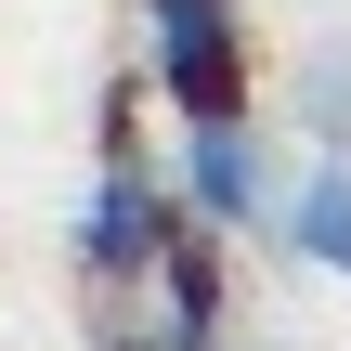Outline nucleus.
<instances>
[{"instance_id":"nucleus-5","label":"nucleus","mask_w":351,"mask_h":351,"mask_svg":"<svg viewBox=\"0 0 351 351\" xmlns=\"http://www.w3.org/2000/svg\"><path fill=\"white\" fill-rule=\"evenodd\" d=\"M274 234L313 261V274H339L351 287V156H326V169H300L287 195H274Z\"/></svg>"},{"instance_id":"nucleus-6","label":"nucleus","mask_w":351,"mask_h":351,"mask_svg":"<svg viewBox=\"0 0 351 351\" xmlns=\"http://www.w3.org/2000/svg\"><path fill=\"white\" fill-rule=\"evenodd\" d=\"M300 130H313L326 156H351V39H326V52L300 65Z\"/></svg>"},{"instance_id":"nucleus-2","label":"nucleus","mask_w":351,"mask_h":351,"mask_svg":"<svg viewBox=\"0 0 351 351\" xmlns=\"http://www.w3.org/2000/svg\"><path fill=\"white\" fill-rule=\"evenodd\" d=\"M143 65L182 117L247 104V0H143Z\"/></svg>"},{"instance_id":"nucleus-4","label":"nucleus","mask_w":351,"mask_h":351,"mask_svg":"<svg viewBox=\"0 0 351 351\" xmlns=\"http://www.w3.org/2000/svg\"><path fill=\"white\" fill-rule=\"evenodd\" d=\"M143 300H156V313H130L104 351H208V339H221V274H208V247H195V234L143 274Z\"/></svg>"},{"instance_id":"nucleus-1","label":"nucleus","mask_w":351,"mask_h":351,"mask_svg":"<svg viewBox=\"0 0 351 351\" xmlns=\"http://www.w3.org/2000/svg\"><path fill=\"white\" fill-rule=\"evenodd\" d=\"M182 234H195L182 182H156V169L117 143V156L91 169V208H78V274H91V287H143V274H156Z\"/></svg>"},{"instance_id":"nucleus-3","label":"nucleus","mask_w":351,"mask_h":351,"mask_svg":"<svg viewBox=\"0 0 351 351\" xmlns=\"http://www.w3.org/2000/svg\"><path fill=\"white\" fill-rule=\"evenodd\" d=\"M169 182H182L195 234H247V221H274V195H287V182H274V143L247 130V104H234V117H182V169H169Z\"/></svg>"}]
</instances>
